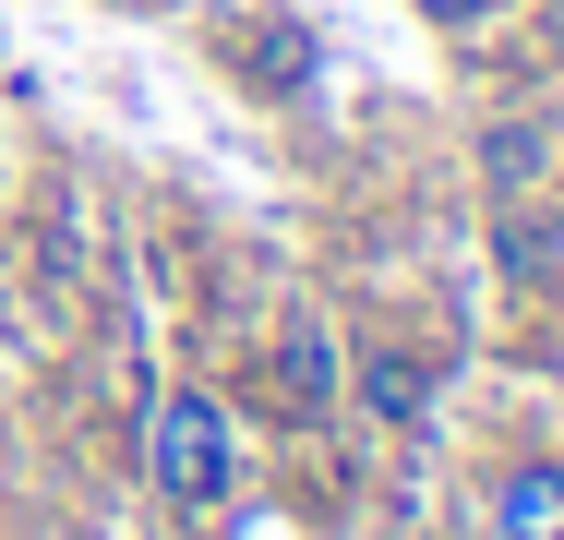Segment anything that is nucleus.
Masks as SVG:
<instances>
[{
  "label": "nucleus",
  "instance_id": "nucleus-1",
  "mask_svg": "<svg viewBox=\"0 0 564 540\" xmlns=\"http://www.w3.org/2000/svg\"><path fill=\"white\" fill-rule=\"evenodd\" d=\"M144 480H156V505L193 517V529L240 493V421H228L217 385H169V397L144 409Z\"/></svg>",
  "mask_w": 564,
  "mask_h": 540
},
{
  "label": "nucleus",
  "instance_id": "nucleus-2",
  "mask_svg": "<svg viewBox=\"0 0 564 540\" xmlns=\"http://www.w3.org/2000/svg\"><path fill=\"white\" fill-rule=\"evenodd\" d=\"M337 397H348L337 324H325V313H289V324H276V409H289V421H337Z\"/></svg>",
  "mask_w": 564,
  "mask_h": 540
},
{
  "label": "nucleus",
  "instance_id": "nucleus-3",
  "mask_svg": "<svg viewBox=\"0 0 564 540\" xmlns=\"http://www.w3.org/2000/svg\"><path fill=\"white\" fill-rule=\"evenodd\" d=\"M553 156H564L553 120H541V108H505V120L480 132V193H492V205H529V193L553 181Z\"/></svg>",
  "mask_w": 564,
  "mask_h": 540
},
{
  "label": "nucleus",
  "instance_id": "nucleus-4",
  "mask_svg": "<svg viewBox=\"0 0 564 540\" xmlns=\"http://www.w3.org/2000/svg\"><path fill=\"white\" fill-rule=\"evenodd\" d=\"M348 397H360L384 432H421V421H433V360H409V348H360V360H348Z\"/></svg>",
  "mask_w": 564,
  "mask_h": 540
},
{
  "label": "nucleus",
  "instance_id": "nucleus-5",
  "mask_svg": "<svg viewBox=\"0 0 564 540\" xmlns=\"http://www.w3.org/2000/svg\"><path fill=\"white\" fill-rule=\"evenodd\" d=\"M492 540H564V468L553 456H529V468L492 480Z\"/></svg>",
  "mask_w": 564,
  "mask_h": 540
},
{
  "label": "nucleus",
  "instance_id": "nucleus-6",
  "mask_svg": "<svg viewBox=\"0 0 564 540\" xmlns=\"http://www.w3.org/2000/svg\"><path fill=\"white\" fill-rule=\"evenodd\" d=\"M492 264H505L517 289L564 277V240H553V216H529V205H492Z\"/></svg>",
  "mask_w": 564,
  "mask_h": 540
},
{
  "label": "nucleus",
  "instance_id": "nucleus-7",
  "mask_svg": "<svg viewBox=\"0 0 564 540\" xmlns=\"http://www.w3.org/2000/svg\"><path fill=\"white\" fill-rule=\"evenodd\" d=\"M252 85H264V97H301V85H313V36H301V24H276V36L252 48Z\"/></svg>",
  "mask_w": 564,
  "mask_h": 540
},
{
  "label": "nucleus",
  "instance_id": "nucleus-8",
  "mask_svg": "<svg viewBox=\"0 0 564 540\" xmlns=\"http://www.w3.org/2000/svg\"><path fill=\"white\" fill-rule=\"evenodd\" d=\"M480 12H492V0H421V24H445V36H468Z\"/></svg>",
  "mask_w": 564,
  "mask_h": 540
}]
</instances>
